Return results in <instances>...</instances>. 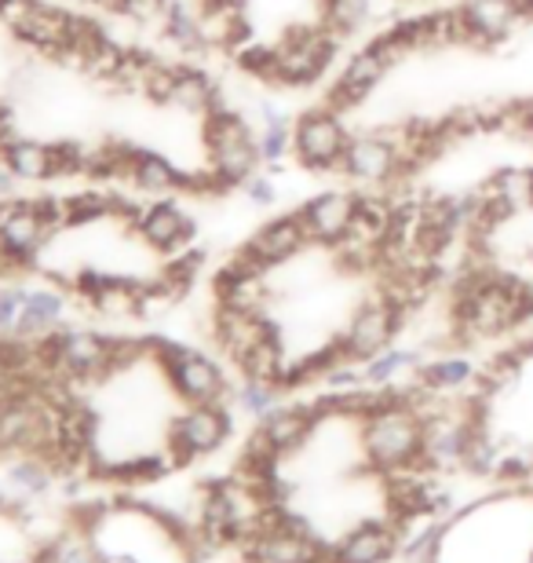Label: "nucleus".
<instances>
[{"instance_id":"nucleus-1","label":"nucleus","mask_w":533,"mask_h":563,"mask_svg":"<svg viewBox=\"0 0 533 563\" xmlns=\"http://www.w3.org/2000/svg\"><path fill=\"white\" fill-rule=\"evenodd\" d=\"M358 446L366 465L373 472H380V476L424 465L421 461L424 413L410 407L406 388L399 385L380 388V402L358 421Z\"/></svg>"},{"instance_id":"nucleus-2","label":"nucleus","mask_w":533,"mask_h":563,"mask_svg":"<svg viewBox=\"0 0 533 563\" xmlns=\"http://www.w3.org/2000/svg\"><path fill=\"white\" fill-rule=\"evenodd\" d=\"M206 143H209V165L226 187H242L248 176H256L259 143L253 125L231 107H215L206 114Z\"/></svg>"},{"instance_id":"nucleus-3","label":"nucleus","mask_w":533,"mask_h":563,"mask_svg":"<svg viewBox=\"0 0 533 563\" xmlns=\"http://www.w3.org/2000/svg\"><path fill=\"white\" fill-rule=\"evenodd\" d=\"M340 37L325 26H292L286 41L275 44V85L303 88L329 70Z\"/></svg>"},{"instance_id":"nucleus-4","label":"nucleus","mask_w":533,"mask_h":563,"mask_svg":"<svg viewBox=\"0 0 533 563\" xmlns=\"http://www.w3.org/2000/svg\"><path fill=\"white\" fill-rule=\"evenodd\" d=\"M351 143L347 125L340 121V110L333 107H319L308 110L292 121V154L303 168L311 173H340V162H344V151Z\"/></svg>"},{"instance_id":"nucleus-5","label":"nucleus","mask_w":533,"mask_h":563,"mask_svg":"<svg viewBox=\"0 0 533 563\" xmlns=\"http://www.w3.org/2000/svg\"><path fill=\"white\" fill-rule=\"evenodd\" d=\"M402 322H406V311L395 308V303L380 292V297L358 303L347 322V330L340 333V344H344L347 358L369 363L373 355L388 352L395 344V333L402 330Z\"/></svg>"},{"instance_id":"nucleus-6","label":"nucleus","mask_w":533,"mask_h":563,"mask_svg":"<svg viewBox=\"0 0 533 563\" xmlns=\"http://www.w3.org/2000/svg\"><path fill=\"white\" fill-rule=\"evenodd\" d=\"M226 435H231L226 402H195L184 418H176L173 428H168V454L176 457V465H187V461L220 450Z\"/></svg>"},{"instance_id":"nucleus-7","label":"nucleus","mask_w":533,"mask_h":563,"mask_svg":"<svg viewBox=\"0 0 533 563\" xmlns=\"http://www.w3.org/2000/svg\"><path fill=\"white\" fill-rule=\"evenodd\" d=\"M406 168L402 154L395 151V146L380 136L377 129L373 132H355L344 151V162H340V173L351 176L355 184H391V179H399V173Z\"/></svg>"},{"instance_id":"nucleus-8","label":"nucleus","mask_w":533,"mask_h":563,"mask_svg":"<svg viewBox=\"0 0 533 563\" xmlns=\"http://www.w3.org/2000/svg\"><path fill=\"white\" fill-rule=\"evenodd\" d=\"M297 212L311 242L336 245L347 239L351 223L358 217V195H351V190H322L311 201H303Z\"/></svg>"},{"instance_id":"nucleus-9","label":"nucleus","mask_w":533,"mask_h":563,"mask_svg":"<svg viewBox=\"0 0 533 563\" xmlns=\"http://www.w3.org/2000/svg\"><path fill=\"white\" fill-rule=\"evenodd\" d=\"M402 534L391 520H362L358 527L333 542L329 563H388L399 556Z\"/></svg>"},{"instance_id":"nucleus-10","label":"nucleus","mask_w":533,"mask_h":563,"mask_svg":"<svg viewBox=\"0 0 533 563\" xmlns=\"http://www.w3.org/2000/svg\"><path fill=\"white\" fill-rule=\"evenodd\" d=\"M460 15L468 26V44H493L508 41L519 30V22L526 19L523 0H460Z\"/></svg>"},{"instance_id":"nucleus-11","label":"nucleus","mask_w":533,"mask_h":563,"mask_svg":"<svg viewBox=\"0 0 533 563\" xmlns=\"http://www.w3.org/2000/svg\"><path fill=\"white\" fill-rule=\"evenodd\" d=\"M391 66L384 63V55L373 48H362L347 59V66L340 70V77L333 81V88H329V107L333 110H347V107H358L366 103V99L377 92L380 81L388 77Z\"/></svg>"},{"instance_id":"nucleus-12","label":"nucleus","mask_w":533,"mask_h":563,"mask_svg":"<svg viewBox=\"0 0 533 563\" xmlns=\"http://www.w3.org/2000/svg\"><path fill=\"white\" fill-rule=\"evenodd\" d=\"M70 22H74V11L52 8V4H44V0H37V4L11 26V33H15L22 44H30V48L59 59V55L70 48Z\"/></svg>"},{"instance_id":"nucleus-13","label":"nucleus","mask_w":533,"mask_h":563,"mask_svg":"<svg viewBox=\"0 0 533 563\" xmlns=\"http://www.w3.org/2000/svg\"><path fill=\"white\" fill-rule=\"evenodd\" d=\"M486 198V220L490 228L497 220H508L515 212L533 209V168L526 165H504L482 184Z\"/></svg>"},{"instance_id":"nucleus-14","label":"nucleus","mask_w":533,"mask_h":563,"mask_svg":"<svg viewBox=\"0 0 533 563\" xmlns=\"http://www.w3.org/2000/svg\"><path fill=\"white\" fill-rule=\"evenodd\" d=\"M308 245H311V239H308V228H303L300 212H286V217L267 220L264 228L248 239V250H253L256 261L267 264V267L289 264L292 256L303 253Z\"/></svg>"},{"instance_id":"nucleus-15","label":"nucleus","mask_w":533,"mask_h":563,"mask_svg":"<svg viewBox=\"0 0 533 563\" xmlns=\"http://www.w3.org/2000/svg\"><path fill=\"white\" fill-rule=\"evenodd\" d=\"M165 377H168V385L179 391V399H187L190 407H195V402H226V396H231L223 369L201 352L187 355L184 363H176L173 369H165Z\"/></svg>"},{"instance_id":"nucleus-16","label":"nucleus","mask_w":533,"mask_h":563,"mask_svg":"<svg viewBox=\"0 0 533 563\" xmlns=\"http://www.w3.org/2000/svg\"><path fill=\"white\" fill-rule=\"evenodd\" d=\"M212 330H215V341H220V347L234 363H242L259 341L278 333L275 322H270L264 311H234V308H215Z\"/></svg>"},{"instance_id":"nucleus-17","label":"nucleus","mask_w":533,"mask_h":563,"mask_svg":"<svg viewBox=\"0 0 533 563\" xmlns=\"http://www.w3.org/2000/svg\"><path fill=\"white\" fill-rule=\"evenodd\" d=\"M322 421H325V413L319 407V399H314V402H297V407H275L267 418H259V428H264L270 435V443L289 457L292 450H300L308 443Z\"/></svg>"},{"instance_id":"nucleus-18","label":"nucleus","mask_w":533,"mask_h":563,"mask_svg":"<svg viewBox=\"0 0 533 563\" xmlns=\"http://www.w3.org/2000/svg\"><path fill=\"white\" fill-rule=\"evenodd\" d=\"M135 228H140L143 242L157 253H176L179 245H187L195 239V220H187L173 201H157V206H151Z\"/></svg>"},{"instance_id":"nucleus-19","label":"nucleus","mask_w":533,"mask_h":563,"mask_svg":"<svg viewBox=\"0 0 533 563\" xmlns=\"http://www.w3.org/2000/svg\"><path fill=\"white\" fill-rule=\"evenodd\" d=\"M413 377L421 380L424 388L446 396V391L468 388L471 380L479 377V369H475L471 358H464V355H442V358H435V363H424L421 369H413Z\"/></svg>"},{"instance_id":"nucleus-20","label":"nucleus","mask_w":533,"mask_h":563,"mask_svg":"<svg viewBox=\"0 0 533 563\" xmlns=\"http://www.w3.org/2000/svg\"><path fill=\"white\" fill-rule=\"evenodd\" d=\"M0 162L4 168H11L19 179H48L55 176V165H52V146H44L37 140H11L0 146Z\"/></svg>"},{"instance_id":"nucleus-21","label":"nucleus","mask_w":533,"mask_h":563,"mask_svg":"<svg viewBox=\"0 0 533 563\" xmlns=\"http://www.w3.org/2000/svg\"><path fill=\"white\" fill-rule=\"evenodd\" d=\"M132 184L140 190H184L187 187V168H176L165 154H157V151H135Z\"/></svg>"},{"instance_id":"nucleus-22","label":"nucleus","mask_w":533,"mask_h":563,"mask_svg":"<svg viewBox=\"0 0 533 563\" xmlns=\"http://www.w3.org/2000/svg\"><path fill=\"white\" fill-rule=\"evenodd\" d=\"M421 352H413V347H388V352L373 355L369 363H362V369H366V385L373 388H388L395 385L402 374H410V369H421Z\"/></svg>"},{"instance_id":"nucleus-23","label":"nucleus","mask_w":533,"mask_h":563,"mask_svg":"<svg viewBox=\"0 0 533 563\" xmlns=\"http://www.w3.org/2000/svg\"><path fill=\"white\" fill-rule=\"evenodd\" d=\"M325 11V30H333L336 37L358 33L373 15V0H322Z\"/></svg>"},{"instance_id":"nucleus-24","label":"nucleus","mask_w":533,"mask_h":563,"mask_svg":"<svg viewBox=\"0 0 533 563\" xmlns=\"http://www.w3.org/2000/svg\"><path fill=\"white\" fill-rule=\"evenodd\" d=\"M118 217V195H103V190H81V195H70V228L77 223H96Z\"/></svg>"},{"instance_id":"nucleus-25","label":"nucleus","mask_w":533,"mask_h":563,"mask_svg":"<svg viewBox=\"0 0 533 563\" xmlns=\"http://www.w3.org/2000/svg\"><path fill=\"white\" fill-rule=\"evenodd\" d=\"M237 407L245 413H253V418H267V413L278 407V385L245 377V385L237 388Z\"/></svg>"},{"instance_id":"nucleus-26","label":"nucleus","mask_w":533,"mask_h":563,"mask_svg":"<svg viewBox=\"0 0 533 563\" xmlns=\"http://www.w3.org/2000/svg\"><path fill=\"white\" fill-rule=\"evenodd\" d=\"M259 143V157L267 165H278L281 157L292 154V121H281V125H264V132L256 136Z\"/></svg>"},{"instance_id":"nucleus-27","label":"nucleus","mask_w":533,"mask_h":563,"mask_svg":"<svg viewBox=\"0 0 533 563\" xmlns=\"http://www.w3.org/2000/svg\"><path fill=\"white\" fill-rule=\"evenodd\" d=\"M168 4H173V0H118L113 11L132 22H140V26H165Z\"/></svg>"},{"instance_id":"nucleus-28","label":"nucleus","mask_w":533,"mask_h":563,"mask_svg":"<svg viewBox=\"0 0 533 563\" xmlns=\"http://www.w3.org/2000/svg\"><path fill=\"white\" fill-rule=\"evenodd\" d=\"M237 66L245 74L259 77V81L275 85V48H264V44H248V48H237Z\"/></svg>"},{"instance_id":"nucleus-29","label":"nucleus","mask_w":533,"mask_h":563,"mask_svg":"<svg viewBox=\"0 0 533 563\" xmlns=\"http://www.w3.org/2000/svg\"><path fill=\"white\" fill-rule=\"evenodd\" d=\"M11 483L30 494H41V490H48L52 468L44 465L41 457H26V461H19V465H11Z\"/></svg>"},{"instance_id":"nucleus-30","label":"nucleus","mask_w":533,"mask_h":563,"mask_svg":"<svg viewBox=\"0 0 533 563\" xmlns=\"http://www.w3.org/2000/svg\"><path fill=\"white\" fill-rule=\"evenodd\" d=\"M30 286H0V333H15L26 311Z\"/></svg>"},{"instance_id":"nucleus-31","label":"nucleus","mask_w":533,"mask_h":563,"mask_svg":"<svg viewBox=\"0 0 533 563\" xmlns=\"http://www.w3.org/2000/svg\"><path fill=\"white\" fill-rule=\"evenodd\" d=\"M107 512H110V509H107L103 501H81V505H77V509H74L70 520H74V527H77V531H81V534H92L96 527L107 520Z\"/></svg>"},{"instance_id":"nucleus-32","label":"nucleus","mask_w":533,"mask_h":563,"mask_svg":"<svg viewBox=\"0 0 533 563\" xmlns=\"http://www.w3.org/2000/svg\"><path fill=\"white\" fill-rule=\"evenodd\" d=\"M245 195H248V201H253V206H275V201H278V187L275 184H270V176H248L245 179Z\"/></svg>"},{"instance_id":"nucleus-33","label":"nucleus","mask_w":533,"mask_h":563,"mask_svg":"<svg viewBox=\"0 0 533 563\" xmlns=\"http://www.w3.org/2000/svg\"><path fill=\"white\" fill-rule=\"evenodd\" d=\"M55 563H99L92 545L81 542V538H63L59 542V556H55Z\"/></svg>"},{"instance_id":"nucleus-34","label":"nucleus","mask_w":533,"mask_h":563,"mask_svg":"<svg viewBox=\"0 0 533 563\" xmlns=\"http://www.w3.org/2000/svg\"><path fill=\"white\" fill-rule=\"evenodd\" d=\"M33 4H37V0H0V22H4V26H15Z\"/></svg>"},{"instance_id":"nucleus-35","label":"nucleus","mask_w":533,"mask_h":563,"mask_svg":"<svg viewBox=\"0 0 533 563\" xmlns=\"http://www.w3.org/2000/svg\"><path fill=\"white\" fill-rule=\"evenodd\" d=\"M512 121H515V129L523 132V136L533 143V99H526V103H515V107H512Z\"/></svg>"},{"instance_id":"nucleus-36","label":"nucleus","mask_w":533,"mask_h":563,"mask_svg":"<svg viewBox=\"0 0 533 563\" xmlns=\"http://www.w3.org/2000/svg\"><path fill=\"white\" fill-rule=\"evenodd\" d=\"M15 173H11V168H0V195H8V190H11V184H15Z\"/></svg>"},{"instance_id":"nucleus-37","label":"nucleus","mask_w":533,"mask_h":563,"mask_svg":"<svg viewBox=\"0 0 533 563\" xmlns=\"http://www.w3.org/2000/svg\"><path fill=\"white\" fill-rule=\"evenodd\" d=\"M523 8H526V19H533V0H523Z\"/></svg>"},{"instance_id":"nucleus-38","label":"nucleus","mask_w":533,"mask_h":563,"mask_svg":"<svg viewBox=\"0 0 533 563\" xmlns=\"http://www.w3.org/2000/svg\"><path fill=\"white\" fill-rule=\"evenodd\" d=\"M81 4H99V0H81Z\"/></svg>"},{"instance_id":"nucleus-39","label":"nucleus","mask_w":533,"mask_h":563,"mask_svg":"<svg viewBox=\"0 0 533 563\" xmlns=\"http://www.w3.org/2000/svg\"><path fill=\"white\" fill-rule=\"evenodd\" d=\"M526 563H533V549H530V556H526Z\"/></svg>"},{"instance_id":"nucleus-40","label":"nucleus","mask_w":533,"mask_h":563,"mask_svg":"<svg viewBox=\"0 0 533 563\" xmlns=\"http://www.w3.org/2000/svg\"><path fill=\"white\" fill-rule=\"evenodd\" d=\"M530 347H533V336H530Z\"/></svg>"}]
</instances>
